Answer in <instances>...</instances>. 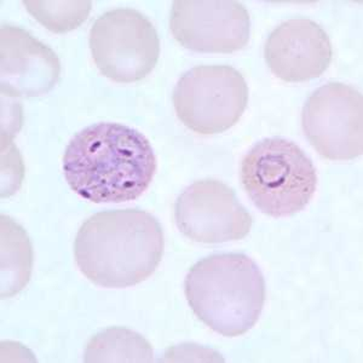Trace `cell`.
<instances>
[{
  "label": "cell",
  "mask_w": 363,
  "mask_h": 363,
  "mask_svg": "<svg viewBox=\"0 0 363 363\" xmlns=\"http://www.w3.org/2000/svg\"><path fill=\"white\" fill-rule=\"evenodd\" d=\"M157 167L147 137L114 123L84 128L72 138L63 157L70 189L95 203L136 200L153 182Z\"/></svg>",
  "instance_id": "cell-1"
},
{
  "label": "cell",
  "mask_w": 363,
  "mask_h": 363,
  "mask_svg": "<svg viewBox=\"0 0 363 363\" xmlns=\"http://www.w3.org/2000/svg\"><path fill=\"white\" fill-rule=\"evenodd\" d=\"M164 233L145 211L91 216L79 229L75 262L84 277L104 289H126L153 275L164 253Z\"/></svg>",
  "instance_id": "cell-2"
},
{
  "label": "cell",
  "mask_w": 363,
  "mask_h": 363,
  "mask_svg": "<svg viewBox=\"0 0 363 363\" xmlns=\"http://www.w3.org/2000/svg\"><path fill=\"white\" fill-rule=\"evenodd\" d=\"M184 292L196 318L230 338L247 333L264 308V277L242 253L213 255L198 262L186 275Z\"/></svg>",
  "instance_id": "cell-3"
},
{
  "label": "cell",
  "mask_w": 363,
  "mask_h": 363,
  "mask_svg": "<svg viewBox=\"0 0 363 363\" xmlns=\"http://www.w3.org/2000/svg\"><path fill=\"white\" fill-rule=\"evenodd\" d=\"M240 176L255 206L275 218L304 210L318 188L313 161L294 142L280 137L258 142L242 159Z\"/></svg>",
  "instance_id": "cell-4"
},
{
  "label": "cell",
  "mask_w": 363,
  "mask_h": 363,
  "mask_svg": "<svg viewBox=\"0 0 363 363\" xmlns=\"http://www.w3.org/2000/svg\"><path fill=\"white\" fill-rule=\"evenodd\" d=\"M89 42L99 72L116 83L145 79L160 55L157 29L133 9H114L99 16L91 27Z\"/></svg>",
  "instance_id": "cell-5"
},
{
  "label": "cell",
  "mask_w": 363,
  "mask_h": 363,
  "mask_svg": "<svg viewBox=\"0 0 363 363\" xmlns=\"http://www.w3.org/2000/svg\"><path fill=\"white\" fill-rule=\"evenodd\" d=\"M172 99L186 128L199 135H216L238 124L247 107L248 86L233 67L199 66L182 75Z\"/></svg>",
  "instance_id": "cell-6"
},
{
  "label": "cell",
  "mask_w": 363,
  "mask_h": 363,
  "mask_svg": "<svg viewBox=\"0 0 363 363\" xmlns=\"http://www.w3.org/2000/svg\"><path fill=\"white\" fill-rule=\"evenodd\" d=\"M301 126L318 153L333 161L363 152V99L355 87L330 83L315 91L301 113Z\"/></svg>",
  "instance_id": "cell-7"
},
{
  "label": "cell",
  "mask_w": 363,
  "mask_h": 363,
  "mask_svg": "<svg viewBox=\"0 0 363 363\" xmlns=\"http://www.w3.org/2000/svg\"><path fill=\"white\" fill-rule=\"evenodd\" d=\"M174 220L188 239L200 244H224L244 239L251 230L252 217L234 190L222 182L193 183L178 196Z\"/></svg>",
  "instance_id": "cell-8"
},
{
  "label": "cell",
  "mask_w": 363,
  "mask_h": 363,
  "mask_svg": "<svg viewBox=\"0 0 363 363\" xmlns=\"http://www.w3.org/2000/svg\"><path fill=\"white\" fill-rule=\"evenodd\" d=\"M174 39L196 52L231 54L250 40L247 9L234 0H177L169 18Z\"/></svg>",
  "instance_id": "cell-9"
},
{
  "label": "cell",
  "mask_w": 363,
  "mask_h": 363,
  "mask_svg": "<svg viewBox=\"0 0 363 363\" xmlns=\"http://www.w3.org/2000/svg\"><path fill=\"white\" fill-rule=\"evenodd\" d=\"M272 74L286 83L318 78L330 67L333 50L328 34L309 18H292L272 30L264 46Z\"/></svg>",
  "instance_id": "cell-10"
},
{
  "label": "cell",
  "mask_w": 363,
  "mask_h": 363,
  "mask_svg": "<svg viewBox=\"0 0 363 363\" xmlns=\"http://www.w3.org/2000/svg\"><path fill=\"white\" fill-rule=\"evenodd\" d=\"M1 94L35 97L49 92L61 73L57 55L27 30L15 26L0 28Z\"/></svg>",
  "instance_id": "cell-11"
},
{
  "label": "cell",
  "mask_w": 363,
  "mask_h": 363,
  "mask_svg": "<svg viewBox=\"0 0 363 363\" xmlns=\"http://www.w3.org/2000/svg\"><path fill=\"white\" fill-rule=\"evenodd\" d=\"M85 362H152L153 347L142 335L123 327H111L91 338Z\"/></svg>",
  "instance_id": "cell-12"
},
{
  "label": "cell",
  "mask_w": 363,
  "mask_h": 363,
  "mask_svg": "<svg viewBox=\"0 0 363 363\" xmlns=\"http://www.w3.org/2000/svg\"><path fill=\"white\" fill-rule=\"evenodd\" d=\"M27 11L54 33H66L83 25L91 1H23Z\"/></svg>",
  "instance_id": "cell-13"
}]
</instances>
